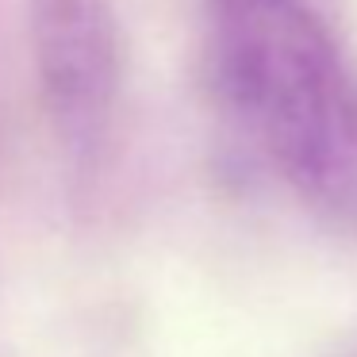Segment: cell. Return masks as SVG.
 <instances>
[{
    "mask_svg": "<svg viewBox=\"0 0 357 357\" xmlns=\"http://www.w3.org/2000/svg\"><path fill=\"white\" fill-rule=\"evenodd\" d=\"M43 96L73 150L104 139L119 89V39L108 0H27Z\"/></svg>",
    "mask_w": 357,
    "mask_h": 357,
    "instance_id": "7a4b0ae2",
    "label": "cell"
},
{
    "mask_svg": "<svg viewBox=\"0 0 357 357\" xmlns=\"http://www.w3.org/2000/svg\"><path fill=\"white\" fill-rule=\"evenodd\" d=\"M227 100L315 204L357 219V81L307 0H211Z\"/></svg>",
    "mask_w": 357,
    "mask_h": 357,
    "instance_id": "6da1fadb",
    "label": "cell"
}]
</instances>
